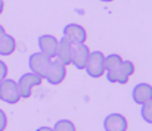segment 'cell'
<instances>
[{
  "mask_svg": "<svg viewBox=\"0 0 152 131\" xmlns=\"http://www.w3.org/2000/svg\"><path fill=\"white\" fill-rule=\"evenodd\" d=\"M134 72V65L130 60H123V63L111 71H106V80L109 83H117V84H126L129 81V77Z\"/></svg>",
  "mask_w": 152,
  "mask_h": 131,
  "instance_id": "obj_1",
  "label": "cell"
},
{
  "mask_svg": "<svg viewBox=\"0 0 152 131\" xmlns=\"http://www.w3.org/2000/svg\"><path fill=\"white\" fill-rule=\"evenodd\" d=\"M0 100L9 105H15L21 100V94H19V88L18 83L6 78L0 83Z\"/></svg>",
  "mask_w": 152,
  "mask_h": 131,
  "instance_id": "obj_2",
  "label": "cell"
},
{
  "mask_svg": "<svg viewBox=\"0 0 152 131\" xmlns=\"http://www.w3.org/2000/svg\"><path fill=\"white\" fill-rule=\"evenodd\" d=\"M43 81L42 77H39L37 74L34 72H27V74H22L19 77V80L16 81L18 83V88H19V94H21V99H28L33 93V88L40 86Z\"/></svg>",
  "mask_w": 152,
  "mask_h": 131,
  "instance_id": "obj_3",
  "label": "cell"
},
{
  "mask_svg": "<svg viewBox=\"0 0 152 131\" xmlns=\"http://www.w3.org/2000/svg\"><path fill=\"white\" fill-rule=\"evenodd\" d=\"M105 55L99 52V50H95V52H90V56H89V60H87V65H86V72L89 77L92 78H99L105 74Z\"/></svg>",
  "mask_w": 152,
  "mask_h": 131,
  "instance_id": "obj_4",
  "label": "cell"
},
{
  "mask_svg": "<svg viewBox=\"0 0 152 131\" xmlns=\"http://www.w3.org/2000/svg\"><path fill=\"white\" fill-rule=\"evenodd\" d=\"M52 59L48 57L46 55H43L42 52H37V53H33L30 55L28 57V66H30V71L37 74L39 77L45 78L46 72H48V68L50 66Z\"/></svg>",
  "mask_w": 152,
  "mask_h": 131,
  "instance_id": "obj_5",
  "label": "cell"
},
{
  "mask_svg": "<svg viewBox=\"0 0 152 131\" xmlns=\"http://www.w3.org/2000/svg\"><path fill=\"white\" fill-rule=\"evenodd\" d=\"M65 77H66V66L58 59L52 60L50 66L48 68V72L45 75V80L52 86H58L65 80Z\"/></svg>",
  "mask_w": 152,
  "mask_h": 131,
  "instance_id": "obj_6",
  "label": "cell"
},
{
  "mask_svg": "<svg viewBox=\"0 0 152 131\" xmlns=\"http://www.w3.org/2000/svg\"><path fill=\"white\" fill-rule=\"evenodd\" d=\"M64 37L75 46V44H81L86 41L87 33H86L84 27H81L78 24H68L64 27Z\"/></svg>",
  "mask_w": 152,
  "mask_h": 131,
  "instance_id": "obj_7",
  "label": "cell"
},
{
  "mask_svg": "<svg viewBox=\"0 0 152 131\" xmlns=\"http://www.w3.org/2000/svg\"><path fill=\"white\" fill-rule=\"evenodd\" d=\"M129 122L124 115L121 114H109L103 119V130L105 131H127Z\"/></svg>",
  "mask_w": 152,
  "mask_h": 131,
  "instance_id": "obj_8",
  "label": "cell"
},
{
  "mask_svg": "<svg viewBox=\"0 0 152 131\" xmlns=\"http://www.w3.org/2000/svg\"><path fill=\"white\" fill-rule=\"evenodd\" d=\"M37 44H39V49L43 55H46L48 57H56V52H58V44H59V40L56 37H53L50 34H43L39 37L37 40Z\"/></svg>",
  "mask_w": 152,
  "mask_h": 131,
  "instance_id": "obj_9",
  "label": "cell"
},
{
  "mask_svg": "<svg viewBox=\"0 0 152 131\" xmlns=\"http://www.w3.org/2000/svg\"><path fill=\"white\" fill-rule=\"evenodd\" d=\"M90 56V50L84 43L75 44L72 49V59H71V65H74L77 69H84L87 65Z\"/></svg>",
  "mask_w": 152,
  "mask_h": 131,
  "instance_id": "obj_10",
  "label": "cell"
},
{
  "mask_svg": "<svg viewBox=\"0 0 152 131\" xmlns=\"http://www.w3.org/2000/svg\"><path fill=\"white\" fill-rule=\"evenodd\" d=\"M132 97L133 102L137 105H145L152 99V86L148 83H140L136 84L132 90Z\"/></svg>",
  "mask_w": 152,
  "mask_h": 131,
  "instance_id": "obj_11",
  "label": "cell"
},
{
  "mask_svg": "<svg viewBox=\"0 0 152 131\" xmlns=\"http://www.w3.org/2000/svg\"><path fill=\"white\" fill-rule=\"evenodd\" d=\"M72 49H74V44L71 43L69 40H66L65 37H62L59 40L58 44V52H56V59L59 62H62L65 66L66 65H71V59H72Z\"/></svg>",
  "mask_w": 152,
  "mask_h": 131,
  "instance_id": "obj_12",
  "label": "cell"
},
{
  "mask_svg": "<svg viewBox=\"0 0 152 131\" xmlns=\"http://www.w3.org/2000/svg\"><path fill=\"white\" fill-rule=\"evenodd\" d=\"M16 49V41L12 36L4 34L0 39V56H10Z\"/></svg>",
  "mask_w": 152,
  "mask_h": 131,
  "instance_id": "obj_13",
  "label": "cell"
},
{
  "mask_svg": "<svg viewBox=\"0 0 152 131\" xmlns=\"http://www.w3.org/2000/svg\"><path fill=\"white\" fill-rule=\"evenodd\" d=\"M121 63H123V57L120 55H117V53H112V55L105 56V63H103L105 65V72L118 68Z\"/></svg>",
  "mask_w": 152,
  "mask_h": 131,
  "instance_id": "obj_14",
  "label": "cell"
},
{
  "mask_svg": "<svg viewBox=\"0 0 152 131\" xmlns=\"http://www.w3.org/2000/svg\"><path fill=\"white\" fill-rule=\"evenodd\" d=\"M53 131H75V125L69 119H59L52 127Z\"/></svg>",
  "mask_w": 152,
  "mask_h": 131,
  "instance_id": "obj_15",
  "label": "cell"
},
{
  "mask_svg": "<svg viewBox=\"0 0 152 131\" xmlns=\"http://www.w3.org/2000/svg\"><path fill=\"white\" fill-rule=\"evenodd\" d=\"M140 115H142V118H143L145 122L152 124V99L149 100V102H146L145 105H142Z\"/></svg>",
  "mask_w": 152,
  "mask_h": 131,
  "instance_id": "obj_16",
  "label": "cell"
},
{
  "mask_svg": "<svg viewBox=\"0 0 152 131\" xmlns=\"http://www.w3.org/2000/svg\"><path fill=\"white\" fill-rule=\"evenodd\" d=\"M6 75H7V65L3 60H0V83L6 80Z\"/></svg>",
  "mask_w": 152,
  "mask_h": 131,
  "instance_id": "obj_17",
  "label": "cell"
},
{
  "mask_svg": "<svg viewBox=\"0 0 152 131\" xmlns=\"http://www.w3.org/2000/svg\"><path fill=\"white\" fill-rule=\"evenodd\" d=\"M7 125V118H6V114L0 109V131H4Z\"/></svg>",
  "mask_w": 152,
  "mask_h": 131,
  "instance_id": "obj_18",
  "label": "cell"
},
{
  "mask_svg": "<svg viewBox=\"0 0 152 131\" xmlns=\"http://www.w3.org/2000/svg\"><path fill=\"white\" fill-rule=\"evenodd\" d=\"M36 131H53V128H50V127H40V128H37Z\"/></svg>",
  "mask_w": 152,
  "mask_h": 131,
  "instance_id": "obj_19",
  "label": "cell"
},
{
  "mask_svg": "<svg viewBox=\"0 0 152 131\" xmlns=\"http://www.w3.org/2000/svg\"><path fill=\"white\" fill-rule=\"evenodd\" d=\"M4 34H6V31H4V28H3V27L0 25V39H1V37H3Z\"/></svg>",
  "mask_w": 152,
  "mask_h": 131,
  "instance_id": "obj_20",
  "label": "cell"
},
{
  "mask_svg": "<svg viewBox=\"0 0 152 131\" xmlns=\"http://www.w3.org/2000/svg\"><path fill=\"white\" fill-rule=\"evenodd\" d=\"M3 9H4V3H3V0H0V15H1Z\"/></svg>",
  "mask_w": 152,
  "mask_h": 131,
  "instance_id": "obj_21",
  "label": "cell"
},
{
  "mask_svg": "<svg viewBox=\"0 0 152 131\" xmlns=\"http://www.w3.org/2000/svg\"><path fill=\"white\" fill-rule=\"evenodd\" d=\"M101 1H103V3H109V1H112V0H101Z\"/></svg>",
  "mask_w": 152,
  "mask_h": 131,
  "instance_id": "obj_22",
  "label": "cell"
}]
</instances>
